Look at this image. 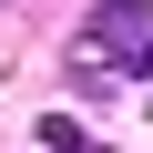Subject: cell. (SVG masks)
Wrapping results in <instances>:
<instances>
[{"mask_svg":"<svg viewBox=\"0 0 153 153\" xmlns=\"http://www.w3.org/2000/svg\"><path fill=\"white\" fill-rule=\"evenodd\" d=\"M41 143H51V153H102V143H92L82 123H71V112H51V123H41Z\"/></svg>","mask_w":153,"mask_h":153,"instance_id":"6da1fadb","label":"cell"}]
</instances>
